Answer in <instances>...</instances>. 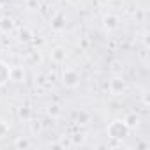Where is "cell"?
<instances>
[{"label":"cell","mask_w":150,"mask_h":150,"mask_svg":"<svg viewBox=\"0 0 150 150\" xmlns=\"http://www.w3.org/2000/svg\"><path fill=\"white\" fill-rule=\"evenodd\" d=\"M129 132H131V129L125 125L124 118H115L106 125V136L111 141H124L129 136Z\"/></svg>","instance_id":"cell-1"},{"label":"cell","mask_w":150,"mask_h":150,"mask_svg":"<svg viewBox=\"0 0 150 150\" xmlns=\"http://www.w3.org/2000/svg\"><path fill=\"white\" fill-rule=\"evenodd\" d=\"M60 81L65 88L69 90H74V88H78L80 83H81V76H80V72L76 69H64L62 71V76H60Z\"/></svg>","instance_id":"cell-2"},{"label":"cell","mask_w":150,"mask_h":150,"mask_svg":"<svg viewBox=\"0 0 150 150\" xmlns=\"http://www.w3.org/2000/svg\"><path fill=\"white\" fill-rule=\"evenodd\" d=\"M108 90L113 97H120L127 92V81L122 78V74H113L108 83Z\"/></svg>","instance_id":"cell-3"},{"label":"cell","mask_w":150,"mask_h":150,"mask_svg":"<svg viewBox=\"0 0 150 150\" xmlns=\"http://www.w3.org/2000/svg\"><path fill=\"white\" fill-rule=\"evenodd\" d=\"M118 27H120V20H118L117 14H113V13L104 14V18H103V28H104L108 34L118 30Z\"/></svg>","instance_id":"cell-4"},{"label":"cell","mask_w":150,"mask_h":150,"mask_svg":"<svg viewBox=\"0 0 150 150\" xmlns=\"http://www.w3.org/2000/svg\"><path fill=\"white\" fill-rule=\"evenodd\" d=\"M50 27L53 32H64L67 28V16L64 13H57L51 20H50Z\"/></svg>","instance_id":"cell-5"},{"label":"cell","mask_w":150,"mask_h":150,"mask_svg":"<svg viewBox=\"0 0 150 150\" xmlns=\"http://www.w3.org/2000/svg\"><path fill=\"white\" fill-rule=\"evenodd\" d=\"M50 58H51L53 64H64V62L67 60V51H65V48H64V46H55V48L51 50V53H50Z\"/></svg>","instance_id":"cell-6"},{"label":"cell","mask_w":150,"mask_h":150,"mask_svg":"<svg viewBox=\"0 0 150 150\" xmlns=\"http://www.w3.org/2000/svg\"><path fill=\"white\" fill-rule=\"evenodd\" d=\"M11 81V65L6 60H0V87H6Z\"/></svg>","instance_id":"cell-7"},{"label":"cell","mask_w":150,"mask_h":150,"mask_svg":"<svg viewBox=\"0 0 150 150\" xmlns=\"http://www.w3.org/2000/svg\"><path fill=\"white\" fill-rule=\"evenodd\" d=\"M11 81L14 83L25 81V69L21 65H11Z\"/></svg>","instance_id":"cell-8"},{"label":"cell","mask_w":150,"mask_h":150,"mask_svg":"<svg viewBox=\"0 0 150 150\" xmlns=\"http://www.w3.org/2000/svg\"><path fill=\"white\" fill-rule=\"evenodd\" d=\"M14 30V20L11 16H4V18H0V32H4V34H11Z\"/></svg>","instance_id":"cell-9"},{"label":"cell","mask_w":150,"mask_h":150,"mask_svg":"<svg viewBox=\"0 0 150 150\" xmlns=\"http://www.w3.org/2000/svg\"><path fill=\"white\" fill-rule=\"evenodd\" d=\"M124 122H125V125L132 131V129H136V127H139V124H141V118H139V115H136V113H127L125 117H124Z\"/></svg>","instance_id":"cell-10"},{"label":"cell","mask_w":150,"mask_h":150,"mask_svg":"<svg viewBox=\"0 0 150 150\" xmlns=\"http://www.w3.org/2000/svg\"><path fill=\"white\" fill-rule=\"evenodd\" d=\"M13 146H14L16 150H27V148H30V146H32V141H30V138H28V136H18V138L14 139Z\"/></svg>","instance_id":"cell-11"},{"label":"cell","mask_w":150,"mask_h":150,"mask_svg":"<svg viewBox=\"0 0 150 150\" xmlns=\"http://www.w3.org/2000/svg\"><path fill=\"white\" fill-rule=\"evenodd\" d=\"M74 118H76V124H80V125L90 124V113H88L87 110H78V111H74Z\"/></svg>","instance_id":"cell-12"},{"label":"cell","mask_w":150,"mask_h":150,"mask_svg":"<svg viewBox=\"0 0 150 150\" xmlns=\"http://www.w3.org/2000/svg\"><path fill=\"white\" fill-rule=\"evenodd\" d=\"M18 41L20 42H30V41H34V32L30 28H27V27H21L18 30Z\"/></svg>","instance_id":"cell-13"},{"label":"cell","mask_w":150,"mask_h":150,"mask_svg":"<svg viewBox=\"0 0 150 150\" xmlns=\"http://www.w3.org/2000/svg\"><path fill=\"white\" fill-rule=\"evenodd\" d=\"M150 46H141V50L138 51V60H139V64L143 65V67H148V64H150V60H148V55H150Z\"/></svg>","instance_id":"cell-14"},{"label":"cell","mask_w":150,"mask_h":150,"mask_svg":"<svg viewBox=\"0 0 150 150\" xmlns=\"http://www.w3.org/2000/svg\"><path fill=\"white\" fill-rule=\"evenodd\" d=\"M18 117L23 120V122H28L30 118H34V111L30 106H20L18 108Z\"/></svg>","instance_id":"cell-15"},{"label":"cell","mask_w":150,"mask_h":150,"mask_svg":"<svg viewBox=\"0 0 150 150\" xmlns=\"http://www.w3.org/2000/svg\"><path fill=\"white\" fill-rule=\"evenodd\" d=\"M28 124H30V132L34 134V136H39L41 132H42V120H37V118H30L28 120Z\"/></svg>","instance_id":"cell-16"},{"label":"cell","mask_w":150,"mask_h":150,"mask_svg":"<svg viewBox=\"0 0 150 150\" xmlns=\"http://www.w3.org/2000/svg\"><path fill=\"white\" fill-rule=\"evenodd\" d=\"M110 71L113 72V74H122V71H124V64L120 62V60H111V64H110Z\"/></svg>","instance_id":"cell-17"},{"label":"cell","mask_w":150,"mask_h":150,"mask_svg":"<svg viewBox=\"0 0 150 150\" xmlns=\"http://www.w3.org/2000/svg\"><path fill=\"white\" fill-rule=\"evenodd\" d=\"M7 134H9V124L6 120H0V139L7 138Z\"/></svg>","instance_id":"cell-18"},{"label":"cell","mask_w":150,"mask_h":150,"mask_svg":"<svg viewBox=\"0 0 150 150\" xmlns=\"http://www.w3.org/2000/svg\"><path fill=\"white\" fill-rule=\"evenodd\" d=\"M58 145H60V150L72 148V139H71V138H62V139L58 141Z\"/></svg>","instance_id":"cell-19"},{"label":"cell","mask_w":150,"mask_h":150,"mask_svg":"<svg viewBox=\"0 0 150 150\" xmlns=\"http://www.w3.org/2000/svg\"><path fill=\"white\" fill-rule=\"evenodd\" d=\"M25 6L28 11H35V9H39V0H27Z\"/></svg>","instance_id":"cell-20"},{"label":"cell","mask_w":150,"mask_h":150,"mask_svg":"<svg viewBox=\"0 0 150 150\" xmlns=\"http://www.w3.org/2000/svg\"><path fill=\"white\" fill-rule=\"evenodd\" d=\"M48 115H50V117H58V115H60V106H57V104L50 106V108H48Z\"/></svg>","instance_id":"cell-21"},{"label":"cell","mask_w":150,"mask_h":150,"mask_svg":"<svg viewBox=\"0 0 150 150\" xmlns=\"http://www.w3.org/2000/svg\"><path fill=\"white\" fill-rule=\"evenodd\" d=\"M71 139H72V146H74V145H78V143H80V145L85 143V136H81V134H80V138H78V136H72Z\"/></svg>","instance_id":"cell-22"},{"label":"cell","mask_w":150,"mask_h":150,"mask_svg":"<svg viewBox=\"0 0 150 150\" xmlns=\"http://www.w3.org/2000/svg\"><path fill=\"white\" fill-rule=\"evenodd\" d=\"M32 58H34V60H37V64L41 62V55H39V53H35V51H34V55H32Z\"/></svg>","instance_id":"cell-23"},{"label":"cell","mask_w":150,"mask_h":150,"mask_svg":"<svg viewBox=\"0 0 150 150\" xmlns=\"http://www.w3.org/2000/svg\"><path fill=\"white\" fill-rule=\"evenodd\" d=\"M146 146H148V143H139L138 145V148H146Z\"/></svg>","instance_id":"cell-24"},{"label":"cell","mask_w":150,"mask_h":150,"mask_svg":"<svg viewBox=\"0 0 150 150\" xmlns=\"http://www.w3.org/2000/svg\"><path fill=\"white\" fill-rule=\"evenodd\" d=\"M2 50H4V46H2V42H0V53H2Z\"/></svg>","instance_id":"cell-25"},{"label":"cell","mask_w":150,"mask_h":150,"mask_svg":"<svg viewBox=\"0 0 150 150\" xmlns=\"http://www.w3.org/2000/svg\"><path fill=\"white\" fill-rule=\"evenodd\" d=\"M0 11H2V2H0Z\"/></svg>","instance_id":"cell-26"},{"label":"cell","mask_w":150,"mask_h":150,"mask_svg":"<svg viewBox=\"0 0 150 150\" xmlns=\"http://www.w3.org/2000/svg\"><path fill=\"white\" fill-rule=\"evenodd\" d=\"M60 2H69V0H60Z\"/></svg>","instance_id":"cell-27"}]
</instances>
